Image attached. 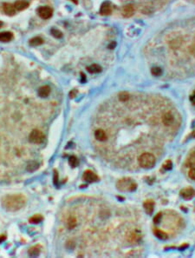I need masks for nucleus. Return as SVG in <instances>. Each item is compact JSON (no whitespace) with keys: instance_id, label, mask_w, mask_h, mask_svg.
I'll list each match as a JSON object with an SVG mask.
<instances>
[{"instance_id":"27","label":"nucleus","mask_w":195,"mask_h":258,"mask_svg":"<svg viewBox=\"0 0 195 258\" xmlns=\"http://www.w3.org/2000/svg\"><path fill=\"white\" fill-rule=\"evenodd\" d=\"M70 164L72 167H76V165L78 164V161L76 156H71L70 158Z\"/></svg>"},{"instance_id":"35","label":"nucleus","mask_w":195,"mask_h":258,"mask_svg":"<svg viewBox=\"0 0 195 258\" xmlns=\"http://www.w3.org/2000/svg\"><path fill=\"white\" fill-rule=\"evenodd\" d=\"M194 136H195V134H194Z\"/></svg>"},{"instance_id":"31","label":"nucleus","mask_w":195,"mask_h":258,"mask_svg":"<svg viewBox=\"0 0 195 258\" xmlns=\"http://www.w3.org/2000/svg\"><path fill=\"white\" fill-rule=\"evenodd\" d=\"M190 52H191L192 55L195 56V43L192 44V45L190 46Z\"/></svg>"},{"instance_id":"1","label":"nucleus","mask_w":195,"mask_h":258,"mask_svg":"<svg viewBox=\"0 0 195 258\" xmlns=\"http://www.w3.org/2000/svg\"><path fill=\"white\" fill-rule=\"evenodd\" d=\"M26 204V198L21 194L9 195L5 196L2 200L3 207L8 211H17L24 207Z\"/></svg>"},{"instance_id":"34","label":"nucleus","mask_w":195,"mask_h":258,"mask_svg":"<svg viewBox=\"0 0 195 258\" xmlns=\"http://www.w3.org/2000/svg\"><path fill=\"white\" fill-rule=\"evenodd\" d=\"M4 240H5V236H0V242H3Z\"/></svg>"},{"instance_id":"9","label":"nucleus","mask_w":195,"mask_h":258,"mask_svg":"<svg viewBox=\"0 0 195 258\" xmlns=\"http://www.w3.org/2000/svg\"><path fill=\"white\" fill-rule=\"evenodd\" d=\"M3 10H4V12L5 13L6 15H9V16H13L16 13L15 6H14V5H11L10 3H5L3 5Z\"/></svg>"},{"instance_id":"20","label":"nucleus","mask_w":195,"mask_h":258,"mask_svg":"<svg viewBox=\"0 0 195 258\" xmlns=\"http://www.w3.org/2000/svg\"><path fill=\"white\" fill-rule=\"evenodd\" d=\"M43 43V38H41L40 37H36V38H33L30 40V44L31 46H38V45H41Z\"/></svg>"},{"instance_id":"25","label":"nucleus","mask_w":195,"mask_h":258,"mask_svg":"<svg viewBox=\"0 0 195 258\" xmlns=\"http://www.w3.org/2000/svg\"><path fill=\"white\" fill-rule=\"evenodd\" d=\"M151 72L154 77H159L162 74V70L160 67H153L151 70Z\"/></svg>"},{"instance_id":"19","label":"nucleus","mask_w":195,"mask_h":258,"mask_svg":"<svg viewBox=\"0 0 195 258\" xmlns=\"http://www.w3.org/2000/svg\"><path fill=\"white\" fill-rule=\"evenodd\" d=\"M87 70H88V72H90V73H99V72H101L102 71V67L100 66L99 65H91L90 66H88V68H87Z\"/></svg>"},{"instance_id":"14","label":"nucleus","mask_w":195,"mask_h":258,"mask_svg":"<svg viewBox=\"0 0 195 258\" xmlns=\"http://www.w3.org/2000/svg\"><path fill=\"white\" fill-rule=\"evenodd\" d=\"M173 120L174 119H173V116L172 115V113L167 112L163 115L162 122L166 126H170L173 123Z\"/></svg>"},{"instance_id":"23","label":"nucleus","mask_w":195,"mask_h":258,"mask_svg":"<svg viewBox=\"0 0 195 258\" xmlns=\"http://www.w3.org/2000/svg\"><path fill=\"white\" fill-rule=\"evenodd\" d=\"M50 33H51V35H52L54 38H63V33H62V32H60L59 30H57V29H51Z\"/></svg>"},{"instance_id":"5","label":"nucleus","mask_w":195,"mask_h":258,"mask_svg":"<svg viewBox=\"0 0 195 258\" xmlns=\"http://www.w3.org/2000/svg\"><path fill=\"white\" fill-rule=\"evenodd\" d=\"M38 13L43 19H49L53 15V10L49 6H42L38 10Z\"/></svg>"},{"instance_id":"2","label":"nucleus","mask_w":195,"mask_h":258,"mask_svg":"<svg viewBox=\"0 0 195 258\" xmlns=\"http://www.w3.org/2000/svg\"><path fill=\"white\" fill-rule=\"evenodd\" d=\"M116 187L120 191L131 192V191L135 190L137 188V184L134 182V180H132L130 178H123V179H121L117 183Z\"/></svg>"},{"instance_id":"32","label":"nucleus","mask_w":195,"mask_h":258,"mask_svg":"<svg viewBox=\"0 0 195 258\" xmlns=\"http://www.w3.org/2000/svg\"><path fill=\"white\" fill-rule=\"evenodd\" d=\"M115 46H116V43H115V42H113V43H111L109 45H108V48L114 49Z\"/></svg>"},{"instance_id":"8","label":"nucleus","mask_w":195,"mask_h":258,"mask_svg":"<svg viewBox=\"0 0 195 258\" xmlns=\"http://www.w3.org/2000/svg\"><path fill=\"white\" fill-rule=\"evenodd\" d=\"M94 136L99 142H105L106 140L108 139V135L105 132V130H103V129H96L94 133Z\"/></svg>"},{"instance_id":"22","label":"nucleus","mask_w":195,"mask_h":258,"mask_svg":"<svg viewBox=\"0 0 195 258\" xmlns=\"http://www.w3.org/2000/svg\"><path fill=\"white\" fill-rule=\"evenodd\" d=\"M43 221V216L41 215H35L30 219V222L31 223H39Z\"/></svg>"},{"instance_id":"17","label":"nucleus","mask_w":195,"mask_h":258,"mask_svg":"<svg viewBox=\"0 0 195 258\" xmlns=\"http://www.w3.org/2000/svg\"><path fill=\"white\" fill-rule=\"evenodd\" d=\"M153 233H154L155 237H157L158 239H160V240H163V241H165V240H167V239L168 238V234H167V233H165L164 231H162V230H161L155 229V230H153Z\"/></svg>"},{"instance_id":"7","label":"nucleus","mask_w":195,"mask_h":258,"mask_svg":"<svg viewBox=\"0 0 195 258\" xmlns=\"http://www.w3.org/2000/svg\"><path fill=\"white\" fill-rule=\"evenodd\" d=\"M83 179L88 183H95L99 180V178L91 170H87L83 174Z\"/></svg>"},{"instance_id":"28","label":"nucleus","mask_w":195,"mask_h":258,"mask_svg":"<svg viewBox=\"0 0 195 258\" xmlns=\"http://www.w3.org/2000/svg\"><path fill=\"white\" fill-rule=\"evenodd\" d=\"M163 167H164L165 170H172V168H173V163H172V162L170 161V160H168V161H167L164 163Z\"/></svg>"},{"instance_id":"11","label":"nucleus","mask_w":195,"mask_h":258,"mask_svg":"<svg viewBox=\"0 0 195 258\" xmlns=\"http://www.w3.org/2000/svg\"><path fill=\"white\" fill-rule=\"evenodd\" d=\"M143 207H144V210H145L147 215H152L153 212V210H154V203L152 200H147L144 203Z\"/></svg>"},{"instance_id":"26","label":"nucleus","mask_w":195,"mask_h":258,"mask_svg":"<svg viewBox=\"0 0 195 258\" xmlns=\"http://www.w3.org/2000/svg\"><path fill=\"white\" fill-rule=\"evenodd\" d=\"M39 249H38V247H34V248H31L30 250H29V255L31 256H38V254H39Z\"/></svg>"},{"instance_id":"3","label":"nucleus","mask_w":195,"mask_h":258,"mask_svg":"<svg viewBox=\"0 0 195 258\" xmlns=\"http://www.w3.org/2000/svg\"><path fill=\"white\" fill-rule=\"evenodd\" d=\"M156 159L151 153H143L139 157V163L143 169H151L155 165Z\"/></svg>"},{"instance_id":"30","label":"nucleus","mask_w":195,"mask_h":258,"mask_svg":"<svg viewBox=\"0 0 195 258\" xmlns=\"http://www.w3.org/2000/svg\"><path fill=\"white\" fill-rule=\"evenodd\" d=\"M161 213H159V214H157V215H155L154 217H153V222L154 223H159V222H161Z\"/></svg>"},{"instance_id":"4","label":"nucleus","mask_w":195,"mask_h":258,"mask_svg":"<svg viewBox=\"0 0 195 258\" xmlns=\"http://www.w3.org/2000/svg\"><path fill=\"white\" fill-rule=\"evenodd\" d=\"M29 142L32 144H42L45 139V136L40 129H32L29 134Z\"/></svg>"},{"instance_id":"24","label":"nucleus","mask_w":195,"mask_h":258,"mask_svg":"<svg viewBox=\"0 0 195 258\" xmlns=\"http://www.w3.org/2000/svg\"><path fill=\"white\" fill-rule=\"evenodd\" d=\"M181 45V42L179 39H173L170 43V47L172 49H178Z\"/></svg>"},{"instance_id":"12","label":"nucleus","mask_w":195,"mask_h":258,"mask_svg":"<svg viewBox=\"0 0 195 258\" xmlns=\"http://www.w3.org/2000/svg\"><path fill=\"white\" fill-rule=\"evenodd\" d=\"M29 6H30V4L26 0H17L14 4V6L17 11H23V10L27 9Z\"/></svg>"},{"instance_id":"10","label":"nucleus","mask_w":195,"mask_h":258,"mask_svg":"<svg viewBox=\"0 0 195 258\" xmlns=\"http://www.w3.org/2000/svg\"><path fill=\"white\" fill-rule=\"evenodd\" d=\"M49 93H50V88L48 85L42 86L38 89V96L42 97V98H46V97H49Z\"/></svg>"},{"instance_id":"13","label":"nucleus","mask_w":195,"mask_h":258,"mask_svg":"<svg viewBox=\"0 0 195 258\" xmlns=\"http://www.w3.org/2000/svg\"><path fill=\"white\" fill-rule=\"evenodd\" d=\"M135 13V7L133 5H127L122 9V14L126 17H129Z\"/></svg>"},{"instance_id":"15","label":"nucleus","mask_w":195,"mask_h":258,"mask_svg":"<svg viewBox=\"0 0 195 258\" xmlns=\"http://www.w3.org/2000/svg\"><path fill=\"white\" fill-rule=\"evenodd\" d=\"M13 38L12 33L10 32H0V42H4V43H7L10 42L11 39Z\"/></svg>"},{"instance_id":"21","label":"nucleus","mask_w":195,"mask_h":258,"mask_svg":"<svg viewBox=\"0 0 195 258\" xmlns=\"http://www.w3.org/2000/svg\"><path fill=\"white\" fill-rule=\"evenodd\" d=\"M130 96L128 92H122L119 94V100L121 102H127Z\"/></svg>"},{"instance_id":"33","label":"nucleus","mask_w":195,"mask_h":258,"mask_svg":"<svg viewBox=\"0 0 195 258\" xmlns=\"http://www.w3.org/2000/svg\"><path fill=\"white\" fill-rule=\"evenodd\" d=\"M191 101H192V103H193V104H195V93L193 95V96H191Z\"/></svg>"},{"instance_id":"18","label":"nucleus","mask_w":195,"mask_h":258,"mask_svg":"<svg viewBox=\"0 0 195 258\" xmlns=\"http://www.w3.org/2000/svg\"><path fill=\"white\" fill-rule=\"evenodd\" d=\"M38 166H39V164H38V162H36L35 160H31V161H30L28 163L26 169H27V170L29 172H33L38 169Z\"/></svg>"},{"instance_id":"6","label":"nucleus","mask_w":195,"mask_h":258,"mask_svg":"<svg viewBox=\"0 0 195 258\" xmlns=\"http://www.w3.org/2000/svg\"><path fill=\"white\" fill-rule=\"evenodd\" d=\"M180 196L185 200H191V199H193L195 196V189L191 188V187L183 189L180 191Z\"/></svg>"},{"instance_id":"29","label":"nucleus","mask_w":195,"mask_h":258,"mask_svg":"<svg viewBox=\"0 0 195 258\" xmlns=\"http://www.w3.org/2000/svg\"><path fill=\"white\" fill-rule=\"evenodd\" d=\"M188 176H189V178H191L192 180L195 181V168H192V169L190 170L189 173H188Z\"/></svg>"},{"instance_id":"16","label":"nucleus","mask_w":195,"mask_h":258,"mask_svg":"<svg viewBox=\"0 0 195 258\" xmlns=\"http://www.w3.org/2000/svg\"><path fill=\"white\" fill-rule=\"evenodd\" d=\"M111 12H112V9H111L110 4L108 2L103 4L101 10H100V13L102 15H109V14H111Z\"/></svg>"}]
</instances>
